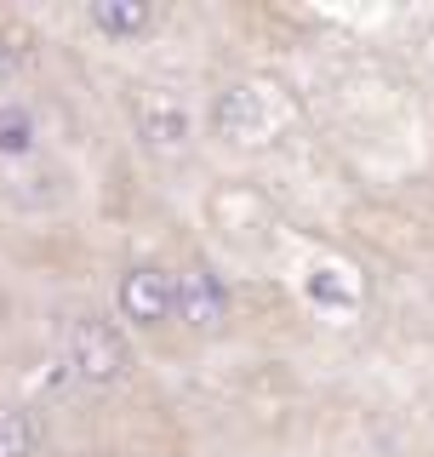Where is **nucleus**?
<instances>
[{"mask_svg":"<svg viewBox=\"0 0 434 457\" xmlns=\"http://www.w3.org/2000/svg\"><path fill=\"white\" fill-rule=\"evenodd\" d=\"M63 354H69V366H75V378L92 383V389H114V383H126V371H132V343H126L121 320H109V314H97V309H80L75 320L63 326Z\"/></svg>","mask_w":434,"mask_h":457,"instance_id":"obj_1","label":"nucleus"},{"mask_svg":"<svg viewBox=\"0 0 434 457\" xmlns=\"http://www.w3.org/2000/svg\"><path fill=\"white\" fill-rule=\"evenodd\" d=\"M229 314H235V292H229L223 269L212 263V257H183L178 269H171V320H183L189 332L212 337L229 326Z\"/></svg>","mask_w":434,"mask_h":457,"instance_id":"obj_2","label":"nucleus"},{"mask_svg":"<svg viewBox=\"0 0 434 457\" xmlns=\"http://www.w3.org/2000/svg\"><path fill=\"white\" fill-rule=\"evenodd\" d=\"M280 126V104H274L269 86L257 80H229L212 92V132L223 143H240V149H257V143L274 137Z\"/></svg>","mask_w":434,"mask_h":457,"instance_id":"obj_3","label":"nucleus"},{"mask_svg":"<svg viewBox=\"0 0 434 457\" xmlns=\"http://www.w3.org/2000/svg\"><path fill=\"white\" fill-rule=\"evenodd\" d=\"M114 314H121V332L171 326V269L154 263V257H132L114 275Z\"/></svg>","mask_w":434,"mask_h":457,"instance_id":"obj_4","label":"nucleus"},{"mask_svg":"<svg viewBox=\"0 0 434 457\" xmlns=\"http://www.w3.org/2000/svg\"><path fill=\"white\" fill-rule=\"evenodd\" d=\"M126 114H132V132L149 154H183L195 143V114L178 92H166V86H138Z\"/></svg>","mask_w":434,"mask_h":457,"instance_id":"obj_5","label":"nucleus"},{"mask_svg":"<svg viewBox=\"0 0 434 457\" xmlns=\"http://www.w3.org/2000/svg\"><path fill=\"white\" fill-rule=\"evenodd\" d=\"M303 297H309L321 314H331V320H349L360 309V275L343 263V257H314L309 275H303Z\"/></svg>","mask_w":434,"mask_h":457,"instance_id":"obj_6","label":"nucleus"},{"mask_svg":"<svg viewBox=\"0 0 434 457\" xmlns=\"http://www.w3.org/2000/svg\"><path fill=\"white\" fill-rule=\"evenodd\" d=\"M154 0H92L86 6V29H92L104 46H138L154 29Z\"/></svg>","mask_w":434,"mask_h":457,"instance_id":"obj_7","label":"nucleus"},{"mask_svg":"<svg viewBox=\"0 0 434 457\" xmlns=\"http://www.w3.org/2000/svg\"><path fill=\"white\" fill-rule=\"evenodd\" d=\"M35 149H40L35 109L18 104V97H6V104H0V161H29Z\"/></svg>","mask_w":434,"mask_h":457,"instance_id":"obj_8","label":"nucleus"},{"mask_svg":"<svg viewBox=\"0 0 434 457\" xmlns=\"http://www.w3.org/2000/svg\"><path fill=\"white\" fill-rule=\"evenodd\" d=\"M40 452V418L23 400H0V457H35Z\"/></svg>","mask_w":434,"mask_h":457,"instance_id":"obj_9","label":"nucleus"},{"mask_svg":"<svg viewBox=\"0 0 434 457\" xmlns=\"http://www.w3.org/2000/svg\"><path fill=\"white\" fill-rule=\"evenodd\" d=\"M12 63H18V52H12V40H6V35H0V80H6V75H12Z\"/></svg>","mask_w":434,"mask_h":457,"instance_id":"obj_10","label":"nucleus"}]
</instances>
